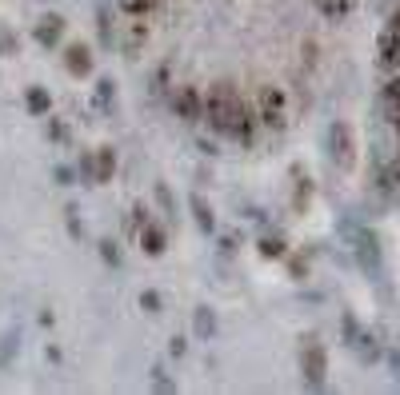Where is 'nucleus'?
I'll return each mask as SVG.
<instances>
[{"label": "nucleus", "instance_id": "obj_14", "mask_svg": "<svg viewBox=\"0 0 400 395\" xmlns=\"http://www.w3.org/2000/svg\"><path fill=\"white\" fill-rule=\"evenodd\" d=\"M260 256H265V260H280V256H285V240H280V236H265V240H260Z\"/></svg>", "mask_w": 400, "mask_h": 395}, {"label": "nucleus", "instance_id": "obj_3", "mask_svg": "<svg viewBox=\"0 0 400 395\" xmlns=\"http://www.w3.org/2000/svg\"><path fill=\"white\" fill-rule=\"evenodd\" d=\"M172 112L180 116V120H189V124H196L200 116H204V96L196 92L192 84H180V88H172Z\"/></svg>", "mask_w": 400, "mask_h": 395}, {"label": "nucleus", "instance_id": "obj_5", "mask_svg": "<svg viewBox=\"0 0 400 395\" xmlns=\"http://www.w3.org/2000/svg\"><path fill=\"white\" fill-rule=\"evenodd\" d=\"M136 240H140V247H144L149 256H160V252H164V244H169L164 227H160V224H149V220L140 224V232H136Z\"/></svg>", "mask_w": 400, "mask_h": 395}, {"label": "nucleus", "instance_id": "obj_7", "mask_svg": "<svg viewBox=\"0 0 400 395\" xmlns=\"http://www.w3.org/2000/svg\"><path fill=\"white\" fill-rule=\"evenodd\" d=\"M64 64H68V72L73 76H88L93 72V52H88L84 44H73V48L64 52Z\"/></svg>", "mask_w": 400, "mask_h": 395}, {"label": "nucleus", "instance_id": "obj_20", "mask_svg": "<svg viewBox=\"0 0 400 395\" xmlns=\"http://www.w3.org/2000/svg\"><path fill=\"white\" fill-rule=\"evenodd\" d=\"M196 332H200V336H209V332H212V316H209V312L196 316Z\"/></svg>", "mask_w": 400, "mask_h": 395}, {"label": "nucleus", "instance_id": "obj_22", "mask_svg": "<svg viewBox=\"0 0 400 395\" xmlns=\"http://www.w3.org/2000/svg\"><path fill=\"white\" fill-rule=\"evenodd\" d=\"M108 96H113V84L104 80V84H100V92H96V100H100V104H108Z\"/></svg>", "mask_w": 400, "mask_h": 395}, {"label": "nucleus", "instance_id": "obj_21", "mask_svg": "<svg viewBox=\"0 0 400 395\" xmlns=\"http://www.w3.org/2000/svg\"><path fill=\"white\" fill-rule=\"evenodd\" d=\"M48 136H53V140H64V136H68V128H64L60 120H53V124H48Z\"/></svg>", "mask_w": 400, "mask_h": 395}, {"label": "nucleus", "instance_id": "obj_17", "mask_svg": "<svg viewBox=\"0 0 400 395\" xmlns=\"http://www.w3.org/2000/svg\"><path fill=\"white\" fill-rule=\"evenodd\" d=\"M153 4L156 0H124V12H128V17H149Z\"/></svg>", "mask_w": 400, "mask_h": 395}, {"label": "nucleus", "instance_id": "obj_8", "mask_svg": "<svg viewBox=\"0 0 400 395\" xmlns=\"http://www.w3.org/2000/svg\"><path fill=\"white\" fill-rule=\"evenodd\" d=\"M381 64L384 68H400V32L397 28H388L381 37Z\"/></svg>", "mask_w": 400, "mask_h": 395}, {"label": "nucleus", "instance_id": "obj_10", "mask_svg": "<svg viewBox=\"0 0 400 395\" xmlns=\"http://www.w3.org/2000/svg\"><path fill=\"white\" fill-rule=\"evenodd\" d=\"M116 172V156H113V148H96V156H93V180L96 184H104L108 176Z\"/></svg>", "mask_w": 400, "mask_h": 395}, {"label": "nucleus", "instance_id": "obj_11", "mask_svg": "<svg viewBox=\"0 0 400 395\" xmlns=\"http://www.w3.org/2000/svg\"><path fill=\"white\" fill-rule=\"evenodd\" d=\"M60 32H64V20H60V17H44L37 24V40H40V44H57Z\"/></svg>", "mask_w": 400, "mask_h": 395}, {"label": "nucleus", "instance_id": "obj_12", "mask_svg": "<svg viewBox=\"0 0 400 395\" xmlns=\"http://www.w3.org/2000/svg\"><path fill=\"white\" fill-rule=\"evenodd\" d=\"M316 8H321L328 20H341V17H348L352 12V0H312Z\"/></svg>", "mask_w": 400, "mask_h": 395}, {"label": "nucleus", "instance_id": "obj_15", "mask_svg": "<svg viewBox=\"0 0 400 395\" xmlns=\"http://www.w3.org/2000/svg\"><path fill=\"white\" fill-rule=\"evenodd\" d=\"M144 40H149V28H144V20H133V24H128V52H136Z\"/></svg>", "mask_w": 400, "mask_h": 395}, {"label": "nucleus", "instance_id": "obj_6", "mask_svg": "<svg viewBox=\"0 0 400 395\" xmlns=\"http://www.w3.org/2000/svg\"><path fill=\"white\" fill-rule=\"evenodd\" d=\"M252 132H256V116H252V108L240 100V112H236V120H232L229 136L232 140H240V144H252Z\"/></svg>", "mask_w": 400, "mask_h": 395}, {"label": "nucleus", "instance_id": "obj_2", "mask_svg": "<svg viewBox=\"0 0 400 395\" xmlns=\"http://www.w3.org/2000/svg\"><path fill=\"white\" fill-rule=\"evenodd\" d=\"M256 108H260V116H256V120H260V124H265V128H285L288 124V100H285V92H280V88H272V84H265V88H260V96H256Z\"/></svg>", "mask_w": 400, "mask_h": 395}, {"label": "nucleus", "instance_id": "obj_1", "mask_svg": "<svg viewBox=\"0 0 400 395\" xmlns=\"http://www.w3.org/2000/svg\"><path fill=\"white\" fill-rule=\"evenodd\" d=\"M236 112H240V96H236L232 84H216V88L204 96V120H209V128H216L220 136H229Z\"/></svg>", "mask_w": 400, "mask_h": 395}, {"label": "nucleus", "instance_id": "obj_16", "mask_svg": "<svg viewBox=\"0 0 400 395\" xmlns=\"http://www.w3.org/2000/svg\"><path fill=\"white\" fill-rule=\"evenodd\" d=\"M192 212H196V224L204 227V232H212V212L204 207V200H200V196L192 200Z\"/></svg>", "mask_w": 400, "mask_h": 395}, {"label": "nucleus", "instance_id": "obj_18", "mask_svg": "<svg viewBox=\"0 0 400 395\" xmlns=\"http://www.w3.org/2000/svg\"><path fill=\"white\" fill-rule=\"evenodd\" d=\"M384 96H388V104H392V116H400V76L384 88Z\"/></svg>", "mask_w": 400, "mask_h": 395}, {"label": "nucleus", "instance_id": "obj_19", "mask_svg": "<svg viewBox=\"0 0 400 395\" xmlns=\"http://www.w3.org/2000/svg\"><path fill=\"white\" fill-rule=\"evenodd\" d=\"M140 307H144V312H160V296H156V292H144V296H140Z\"/></svg>", "mask_w": 400, "mask_h": 395}, {"label": "nucleus", "instance_id": "obj_23", "mask_svg": "<svg viewBox=\"0 0 400 395\" xmlns=\"http://www.w3.org/2000/svg\"><path fill=\"white\" fill-rule=\"evenodd\" d=\"M392 28H397V32H400V12H397V17H392Z\"/></svg>", "mask_w": 400, "mask_h": 395}, {"label": "nucleus", "instance_id": "obj_4", "mask_svg": "<svg viewBox=\"0 0 400 395\" xmlns=\"http://www.w3.org/2000/svg\"><path fill=\"white\" fill-rule=\"evenodd\" d=\"M301 372H305V379L312 383V387H324V376H328V359H324V347L312 339V343H305V352H301Z\"/></svg>", "mask_w": 400, "mask_h": 395}, {"label": "nucleus", "instance_id": "obj_13", "mask_svg": "<svg viewBox=\"0 0 400 395\" xmlns=\"http://www.w3.org/2000/svg\"><path fill=\"white\" fill-rule=\"evenodd\" d=\"M48 108H53V100H48V92H44V88H28V112L48 116Z\"/></svg>", "mask_w": 400, "mask_h": 395}, {"label": "nucleus", "instance_id": "obj_9", "mask_svg": "<svg viewBox=\"0 0 400 395\" xmlns=\"http://www.w3.org/2000/svg\"><path fill=\"white\" fill-rule=\"evenodd\" d=\"M332 156L341 160V168H348V164H352V140H348V128H344V124H336V128H332Z\"/></svg>", "mask_w": 400, "mask_h": 395}]
</instances>
